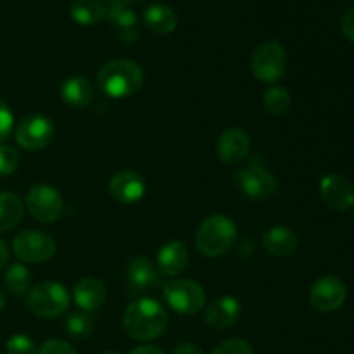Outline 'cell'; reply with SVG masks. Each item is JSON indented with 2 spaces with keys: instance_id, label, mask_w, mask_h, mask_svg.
Returning <instances> with one entry per match:
<instances>
[{
  "instance_id": "1",
  "label": "cell",
  "mask_w": 354,
  "mask_h": 354,
  "mask_svg": "<svg viewBox=\"0 0 354 354\" xmlns=\"http://www.w3.org/2000/svg\"><path fill=\"white\" fill-rule=\"evenodd\" d=\"M121 325L130 339L149 342L165 334L168 327V313L159 301L142 297L130 303L124 310Z\"/></svg>"
},
{
  "instance_id": "2",
  "label": "cell",
  "mask_w": 354,
  "mask_h": 354,
  "mask_svg": "<svg viewBox=\"0 0 354 354\" xmlns=\"http://www.w3.org/2000/svg\"><path fill=\"white\" fill-rule=\"evenodd\" d=\"M97 85L111 99H128L144 85V71L130 59H113L100 68Z\"/></svg>"
},
{
  "instance_id": "3",
  "label": "cell",
  "mask_w": 354,
  "mask_h": 354,
  "mask_svg": "<svg viewBox=\"0 0 354 354\" xmlns=\"http://www.w3.org/2000/svg\"><path fill=\"white\" fill-rule=\"evenodd\" d=\"M237 239V225L223 214L206 218L197 228L196 248L207 258H218L234 245Z\"/></svg>"
},
{
  "instance_id": "4",
  "label": "cell",
  "mask_w": 354,
  "mask_h": 354,
  "mask_svg": "<svg viewBox=\"0 0 354 354\" xmlns=\"http://www.w3.org/2000/svg\"><path fill=\"white\" fill-rule=\"evenodd\" d=\"M26 306L40 318H57L68 310L69 294L62 283L45 280L28 290Z\"/></svg>"
},
{
  "instance_id": "5",
  "label": "cell",
  "mask_w": 354,
  "mask_h": 354,
  "mask_svg": "<svg viewBox=\"0 0 354 354\" xmlns=\"http://www.w3.org/2000/svg\"><path fill=\"white\" fill-rule=\"evenodd\" d=\"M251 69L258 82L268 85L279 82L287 71V52L283 45L277 40L259 44L252 54Z\"/></svg>"
},
{
  "instance_id": "6",
  "label": "cell",
  "mask_w": 354,
  "mask_h": 354,
  "mask_svg": "<svg viewBox=\"0 0 354 354\" xmlns=\"http://www.w3.org/2000/svg\"><path fill=\"white\" fill-rule=\"evenodd\" d=\"M162 297L173 311L180 315H196L206 304V292L194 280L176 279L162 286Z\"/></svg>"
},
{
  "instance_id": "7",
  "label": "cell",
  "mask_w": 354,
  "mask_h": 354,
  "mask_svg": "<svg viewBox=\"0 0 354 354\" xmlns=\"http://www.w3.org/2000/svg\"><path fill=\"white\" fill-rule=\"evenodd\" d=\"M26 207L31 216L40 223H55L64 213V199L57 189L38 183L28 190Z\"/></svg>"
},
{
  "instance_id": "8",
  "label": "cell",
  "mask_w": 354,
  "mask_h": 354,
  "mask_svg": "<svg viewBox=\"0 0 354 354\" xmlns=\"http://www.w3.org/2000/svg\"><path fill=\"white\" fill-rule=\"evenodd\" d=\"M12 251L24 263H45L55 254V241L40 230H24L12 241Z\"/></svg>"
},
{
  "instance_id": "9",
  "label": "cell",
  "mask_w": 354,
  "mask_h": 354,
  "mask_svg": "<svg viewBox=\"0 0 354 354\" xmlns=\"http://www.w3.org/2000/svg\"><path fill=\"white\" fill-rule=\"evenodd\" d=\"M54 123L41 114H31V116L23 118L14 131L17 144L31 152L47 147L54 140Z\"/></svg>"
},
{
  "instance_id": "10",
  "label": "cell",
  "mask_w": 354,
  "mask_h": 354,
  "mask_svg": "<svg viewBox=\"0 0 354 354\" xmlns=\"http://www.w3.org/2000/svg\"><path fill=\"white\" fill-rule=\"evenodd\" d=\"M237 185L244 196L254 201H266L275 194L277 178L265 165L252 161L237 173Z\"/></svg>"
},
{
  "instance_id": "11",
  "label": "cell",
  "mask_w": 354,
  "mask_h": 354,
  "mask_svg": "<svg viewBox=\"0 0 354 354\" xmlns=\"http://www.w3.org/2000/svg\"><path fill=\"white\" fill-rule=\"evenodd\" d=\"M348 297L346 283L339 277L327 275L318 279L310 289V304L320 313H332L344 304Z\"/></svg>"
},
{
  "instance_id": "12",
  "label": "cell",
  "mask_w": 354,
  "mask_h": 354,
  "mask_svg": "<svg viewBox=\"0 0 354 354\" xmlns=\"http://www.w3.org/2000/svg\"><path fill=\"white\" fill-rule=\"evenodd\" d=\"M107 19L113 23L118 40L135 44L140 38V21L124 0H104Z\"/></svg>"
},
{
  "instance_id": "13",
  "label": "cell",
  "mask_w": 354,
  "mask_h": 354,
  "mask_svg": "<svg viewBox=\"0 0 354 354\" xmlns=\"http://www.w3.org/2000/svg\"><path fill=\"white\" fill-rule=\"evenodd\" d=\"M251 151V138L241 128H228L216 142V156L223 165L234 166L244 161Z\"/></svg>"
},
{
  "instance_id": "14",
  "label": "cell",
  "mask_w": 354,
  "mask_h": 354,
  "mask_svg": "<svg viewBox=\"0 0 354 354\" xmlns=\"http://www.w3.org/2000/svg\"><path fill=\"white\" fill-rule=\"evenodd\" d=\"M320 194L330 209L348 211L354 206V187L342 175H325L320 182Z\"/></svg>"
},
{
  "instance_id": "15",
  "label": "cell",
  "mask_w": 354,
  "mask_h": 354,
  "mask_svg": "<svg viewBox=\"0 0 354 354\" xmlns=\"http://www.w3.org/2000/svg\"><path fill=\"white\" fill-rule=\"evenodd\" d=\"M107 189H109L113 199H116L118 203L135 204L145 196L147 185L138 173L124 169V171H118L116 175H113Z\"/></svg>"
},
{
  "instance_id": "16",
  "label": "cell",
  "mask_w": 354,
  "mask_h": 354,
  "mask_svg": "<svg viewBox=\"0 0 354 354\" xmlns=\"http://www.w3.org/2000/svg\"><path fill=\"white\" fill-rule=\"evenodd\" d=\"M239 317H241V303L232 296L216 297L204 310V322L213 330H227L237 324Z\"/></svg>"
},
{
  "instance_id": "17",
  "label": "cell",
  "mask_w": 354,
  "mask_h": 354,
  "mask_svg": "<svg viewBox=\"0 0 354 354\" xmlns=\"http://www.w3.org/2000/svg\"><path fill=\"white\" fill-rule=\"evenodd\" d=\"M159 272L147 258L137 256L127 268V283L130 294H144L158 283Z\"/></svg>"
},
{
  "instance_id": "18",
  "label": "cell",
  "mask_w": 354,
  "mask_h": 354,
  "mask_svg": "<svg viewBox=\"0 0 354 354\" xmlns=\"http://www.w3.org/2000/svg\"><path fill=\"white\" fill-rule=\"evenodd\" d=\"M106 297V286H104L102 280L93 279V277H85L80 282H76L75 289H73V299H75L76 306L82 308L86 313L99 310Z\"/></svg>"
},
{
  "instance_id": "19",
  "label": "cell",
  "mask_w": 354,
  "mask_h": 354,
  "mask_svg": "<svg viewBox=\"0 0 354 354\" xmlns=\"http://www.w3.org/2000/svg\"><path fill=\"white\" fill-rule=\"evenodd\" d=\"M189 263L187 245L180 241L168 242L158 252V272L166 277H176L185 270Z\"/></svg>"
},
{
  "instance_id": "20",
  "label": "cell",
  "mask_w": 354,
  "mask_h": 354,
  "mask_svg": "<svg viewBox=\"0 0 354 354\" xmlns=\"http://www.w3.org/2000/svg\"><path fill=\"white\" fill-rule=\"evenodd\" d=\"M297 244H299V239L292 228L273 227L263 235V248L277 258L292 254L297 249Z\"/></svg>"
},
{
  "instance_id": "21",
  "label": "cell",
  "mask_w": 354,
  "mask_h": 354,
  "mask_svg": "<svg viewBox=\"0 0 354 354\" xmlns=\"http://www.w3.org/2000/svg\"><path fill=\"white\" fill-rule=\"evenodd\" d=\"M61 99L75 109L86 107L93 100V85L85 76H71L61 85Z\"/></svg>"
},
{
  "instance_id": "22",
  "label": "cell",
  "mask_w": 354,
  "mask_h": 354,
  "mask_svg": "<svg viewBox=\"0 0 354 354\" xmlns=\"http://www.w3.org/2000/svg\"><path fill=\"white\" fill-rule=\"evenodd\" d=\"M144 23L154 33L166 35L175 30L178 24V16L166 3H152L144 10Z\"/></svg>"
},
{
  "instance_id": "23",
  "label": "cell",
  "mask_w": 354,
  "mask_h": 354,
  "mask_svg": "<svg viewBox=\"0 0 354 354\" xmlns=\"http://www.w3.org/2000/svg\"><path fill=\"white\" fill-rule=\"evenodd\" d=\"M24 214V204L16 194L0 192V232L12 230Z\"/></svg>"
},
{
  "instance_id": "24",
  "label": "cell",
  "mask_w": 354,
  "mask_h": 354,
  "mask_svg": "<svg viewBox=\"0 0 354 354\" xmlns=\"http://www.w3.org/2000/svg\"><path fill=\"white\" fill-rule=\"evenodd\" d=\"M69 14L80 24H95L106 17V6L104 0H75Z\"/></svg>"
},
{
  "instance_id": "25",
  "label": "cell",
  "mask_w": 354,
  "mask_h": 354,
  "mask_svg": "<svg viewBox=\"0 0 354 354\" xmlns=\"http://www.w3.org/2000/svg\"><path fill=\"white\" fill-rule=\"evenodd\" d=\"M3 282H6V287L14 296H24L31 289L33 277H31V272L26 266L21 265V263H14L6 270Z\"/></svg>"
},
{
  "instance_id": "26",
  "label": "cell",
  "mask_w": 354,
  "mask_h": 354,
  "mask_svg": "<svg viewBox=\"0 0 354 354\" xmlns=\"http://www.w3.org/2000/svg\"><path fill=\"white\" fill-rule=\"evenodd\" d=\"M64 328L73 339H86L93 330V317L86 311H75L69 313L64 320Z\"/></svg>"
},
{
  "instance_id": "27",
  "label": "cell",
  "mask_w": 354,
  "mask_h": 354,
  "mask_svg": "<svg viewBox=\"0 0 354 354\" xmlns=\"http://www.w3.org/2000/svg\"><path fill=\"white\" fill-rule=\"evenodd\" d=\"M265 109L273 116H283L290 109V93L283 86H272L265 93Z\"/></svg>"
},
{
  "instance_id": "28",
  "label": "cell",
  "mask_w": 354,
  "mask_h": 354,
  "mask_svg": "<svg viewBox=\"0 0 354 354\" xmlns=\"http://www.w3.org/2000/svg\"><path fill=\"white\" fill-rule=\"evenodd\" d=\"M7 354H38V348L33 339L28 335L16 334L7 341L6 344Z\"/></svg>"
},
{
  "instance_id": "29",
  "label": "cell",
  "mask_w": 354,
  "mask_h": 354,
  "mask_svg": "<svg viewBox=\"0 0 354 354\" xmlns=\"http://www.w3.org/2000/svg\"><path fill=\"white\" fill-rule=\"evenodd\" d=\"M19 166V154L12 145L0 144V175H12Z\"/></svg>"
},
{
  "instance_id": "30",
  "label": "cell",
  "mask_w": 354,
  "mask_h": 354,
  "mask_svg": "<svg viewBox=\"0 0 354 354\" xmlns=\"http://www.w3.org/2000/svg\"><path fill=\"white\" fill-rule=\"evenodd\" d=\"M211 354H254L251 344L242 339H228L218 344Z\"/></svg>"
},
{
  "instance_id": "31",
  "label": "cell",
  "mask_w": 354,
  "mask_h": 354,
  "mask_svg": "<svg viewBox=\"0 0 354 354\" xmlns=\"http://www.w3.org/2000/svg\"><path fill=\"white\" fill-rule=\"evenodd\" d=\"M14 130V114L3 100H0V142L6 140Z\"/></svg>"
},
{
  "instance_id": "32",
  "label": "cell",
  "mask_w": 354,
  "mask_h": 354,
  "mask_svg": "<svg viewBox=\"0 0 354 354\" xmlns=\"http://www.w3.org/2000/svg\"><path fill=\"white\" fill-rule=\"evenodd\" d=\"M38 354H76L71 344L61 339H50V341L44 342L41 348L38 349Z\"/></svg>"
},
{
  "instance_id": "33",
  "label": "cell",
  "mask_w": 354,
  "mask_h": 354,
  "mask_svg": "<svg viewBox=\"0 0 354 354\" xmlns=\"http://www.w3.org/2000/svg\"><path fill=\"white\" fill-rule=\"evenodd\" d=\"M341 28H342V33H344V37L348 38V40L354 41V7L353 9H349L348 12L342 16Z\"/></svg>"
},
{
  "instance_id": "34",
  "label": "cell",
  "mask_w": 354,
  "mask_h": 354,
  "mask_svg": "<svg viewBox=\"0 0 354 354\" xmlns=\"http://www.w3.org/2000/svg\"><path fill=\"white\" fill-rule=\"evenodd\" d=\"M173 354H204V351L194 342H182V344L176 346Z\"/></svg>"
},
{
  "instance_id": "35",
  "label": "cell",
  "mask_w": 354,
  "mask_h": 354,
  "mask_svg": "<svg viewBox=\"0 0 354 354\" xmlns=\"http://www.w3.org/2000/svg\"><path fill=\"white\" fill-rule=\"evenodd\" d=\"M130 354H165V351H162L159 346L144 344V346H138V348H135Z\"/></svg>"
},
{
  "instance_id": "36",
  "label": "cell",
  "mask_w": 354,
  "mask_h": 354,
  "mask_svg": "<svg viewBox=\"0 0 354 354\" xmlns=\"http://www.w3.org/2000/svg\"><path fill=\"white\" fill-rule=\"evenodd\" d=\"M7 261H9V248H7L6 242L0 239V268H2Z\"/></svg>"
},
{
  "instance_id": "37",
  "label": "cell",
  "mask_w": 354,
  "mask_h": 354,
  "mask_svg": "<svg viewBox=\"0 0 354 354\" xmlns=\"http://www.w3.org/2000/svg\"><path fill=\"white\" fill-rule=\"evenodd\" d=\"M3 306H6V296H3V292L0 290V311L3 310Z\"/></svg>"
},
{
  "instance_id": "38",
  "label": "cell",
  "mask_w": 354,
  "mask_h": 354,
  "mask_svg": "<svg viewBox=\"0 0 354 354\" xmlns=\"http://www.w3.org/2000/svg\"><path fill=\"white\" fill-rule=\"evenodd\" d=\"M127 3H133V2H142V0H124Z\"/></svg>"
},
{
  "instance_id": "39",
  "label": "cell",
  "mask_w": 354,
  "mask_h": 354,
  "mask_svg": "<svg viewBox=\"0 0 354 354\" xmlns=\"http://www.w3.org/2000/svg\"><path fill=\"white\" fill-rule=\"evenodd\" d=\"M104 354H121V353H118V351H106Z\"/></svg>"
}]
</instances>
